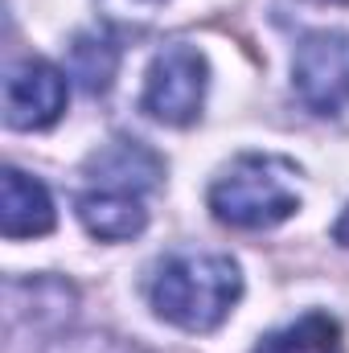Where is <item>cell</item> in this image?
Wrapping results in <instances>:
<instances>
[{
	"label": "cell",
	"mask_w": 349,
	"mask_h": 353,
	"mask_svg": "<svg viewBox=\"0 0 349 353\" xmlns=\"http://www.w3.org/2000/svg\"><path fill=\"white\" fill-rule=\"evenodd\" d=\"M243 296V271L230 255H197L181 251L157 267L148 283V300L161 321L185 333L218 329Z\"/></svg>",
	"instance_id": "obj_1"
},
{
	"label": "cell",
	"mask_w": 349,
	"mask_h": 353,
	"mask_svg": "<svg viewBox=\"0 0 349 353\" xmlns=\"http://www.w3.org/2000/svg\"><path fill=\"white\" fill-rule=\"evenodd\" d=\"M296 165L283 157L247 152L235 165H226L210 185V210L218 222L239 230H271L288 222L300 210Z\"/></svg>",
	"instance_id": "obj_2"
},
{
	"label": "cell",
	"mask_w": 349,
	"mask_h": 353,
	"mask_svg": "<svg viewBox=\"0 0 349 353\" xmlns=\"http://www.w3.org/2000/svg\"><path fill=\"white\" fill-rule=\"evenodd\" d=\"M206 87H210V66H206V54L197 46H185L173 41L165 46L148 74H144V94H140V107L169 123V128H185L201 115V103H206Z\"/></svg>",
	"instance_id": "obj_3"
},
{
	"label": "cell",
	"mask_w": 349,
	"mask_h": 353,
	"mask_svg": "<svg viewBox=\"0 0 349 353\" xmlns=\"http://www.w3.org/2000/svg\"><path fill=\"white\" fill-rule=\"evenodd\" d=\"M292 87L300 103L317 115H337L349 107V33L321 29L296 46L292 58Z\"/></svg>",
	"instance_id": "obj_4"
},
{
	"label": "cell",
	"mask_w": 349,
	"mask_h": 353,
	"mask_svg": "<svg viewBox=\"0 0 349 353\" xmlns=\"http://www.w3.org/2000/svg\"><path fill=\"white\" fill-rule=\"evenodd\" d=\"M66 111V74L41 58H25L4 74V123L17 132H41Z\"/></svg>",
	"instance_id": "obj_5"
},
{
	"label": "cell",
	"mask_w": 349,
	"mask_h": 353,
	"mask_svg": "<svg viewBox=\"0 0 349 353\" xmlns=\"http://www.w3.org/2000/svg\"><path fill=\"white\" fill-rule=\"evenodd\" d=\"M87 176L94 189H119V193H148L161 176L165 165L152 148L140 140H111L87 161Z\"/></svg>",
	"instance_id": "obj_6"
},
{
	"label": "cell",
	"mask_w": 349,
	"mask_h": 353,
	"mask_svg": "<svg viewBox=\"0 0 349 353\" xmlns=\"http://www.w3.org/2000/svg\"><path fill=\"white\" fill-rule=\"evenodd\" d=\"M54 230L50 189L21 169L0 173V234L4 239H41Z\"/></svg>",
	"instance_id": "obj_7"
},
{
	"label": "cell",
	"mask_w": 349,
	"mask_h": 353,
	"mask_svg": "<svg viewBox=\"0 0 349 353\" xmlns=\"http://www.w3.org/2000/svg\"><path fill=\"white\" fill-rule=\"evenodd\" d=\"M79 222L87 226L90 239L103 243H128L148 226V210L140 193H119V189H90L79 197Z\"/></svg>",
	"instance_id": "obj_8"
},
{
	"label": "cell",
	"mask_w": 349,
	"mask_h": 353,
	"mask_svg": "<svg viewBox=\"0 0 349 353\" xmlns=\"http://www.w3.org/2000/svg\"><path fill=\"white\" fill-rule=\"evenodd\" d=\"M255 353H346L341 341V325L325 312H308L275 333H267Z\"/></svg>",
	"instance_id": "obj_9"
},
{
	"label": "cell",
	"mask_w": 349,
	"mask_h": 353,
	"mask_svg": "<svg viewBox=\"0 0 349 353\" xmlns=\"http://www.w3.org/2000/svg\"><path fill=\"white\" fill-rule=\"evenodd\" d=\"M119 70V46L103 33H79L70 46V74L83 83V90L103 94Z\"/></svg>",
	"instance_id": "obj_10"
},
{
	"label": "cell",
	"mask_w": 349,
	"mask_h": 353,
	"mask_svg": "<svg viewBox=\"0 0 349 353\" xmlns=\"http://www.w3.org/2000/svg\"><path fill=\"white\" fill-rule=\"evenodd\" d=\"M333 243H341V247H349V210L337 218V226H333Z\"/></svg>",
	"instance_id": "obj_11"
}]
</instances>
